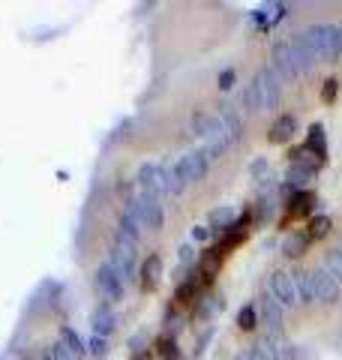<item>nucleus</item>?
Listing matches in <instances>:
<instances>
[{"instance_id": "nucleus-1", "label": "nucleus", "mask_w": 342, "mask_h": 360, "mask_svg": "<svg viewBox=\"0 0 342 360\" xmlns=\"http://www.w3.org/2000/svg\"><path fill=\"white\" fill-rule=\"evenodd\" d=\"M279 99H282V84H279V78L273 75V70H258L243 90L246 111H277Z\"/></svg>"}, {"instance_id": "nucleus-2", "label": "nucleus", "mask_w": 342, "mask_h": 360, "mask_svg": "<svg viewBox=\"0 0 342 360\" xmlns=\"http://www.w3.org/2000/svg\"><path fill=\"white\" fill-rule=\"evenodd\" d=\"M139 186L141 193H153V195H180L184 186L177 184L175 168L163 165V162H144L139 168Z\"/></svg>"}, {"instance_id": "nucleus-3", "label": "nucleus", "mask_w": 342, "mask_h": 360, "mask_svg": "<svg viewBox=\"0 0 342 360\" xmlns=\"http://www.w3.org/2000/svg\"><path fill=\"white\" fill-rule=\"evenodd\" d=\"M303 33H306V39H310L318 60L336 63L342 58V27L339 25H312Z\"/></svg>"}, {"instance_id": "nucleus-4", "label": "nucleus", "mask_w": 342, "mask_h": 360, "mask_svg": "<svg viewBox=\"0 0 342 360\" xmlns=\"http://www.w3.org/2000/svg\"><path fill=\"white\" fill-rule=\"evenodd\" d=\"M270 70H273V75H277L279 82H298V78L303 75L300 63H298V54H294L289 39L273 42V49H270Z\"/></svg>"}, {"instance_id": "nucleus-5", "label": "nucleus", "mask_w": 342, "mask_h": 360, "mask_svg": "<svg viewBox=\"0 0 342 360\" xmlns=\"http://www.w3.org/2000/svg\"><path fill=\"white\" fill-rule=\"evenodd\" d=\"M127 207L135 213V217H139L141 229H153V231H159V229L165 225L163 201H159V195H153V193H139Z\"/></svg>"}, {"instance_id": "nucleus-6", "label": "nucleus", "mask_w": 342, "mask_h": 360, "mask_svg": "<svg viewBox=\"0 0 342 360\" xmlns=\"http://www.w3.org/2000/svg\"><path fill=\"white\" fill-rule=\"evenodd\" d=\"M175 168V177H177V184L180 186H189V184H198V180L208 174V168H210V160L204 156L201 150H192L186 156H180L177 165H171Z\"/></svg>"}, {"instance_id": "nucleus-7", "label": "nucleus", "mask_w": 342, "mask_h": 360, "mask_svg": "<svg viewBox=\"0 0 342 360\" xmlns=\"http://www.w3.org/2000/svg\"><path fill=\"white\" fill-rule=\"evenodd\" d=\"M96 288L108 303H118V300H123V295H127V279H123L108 262H102L96 267Z\"/></svg>"}, {"instance_id": "nucleus-8", "label": "nucleus", "mask_w": 342, "mask_h": 360, "mask_svg": "<svg viewBox=\"0 0 342 360\" xmlns=\"http://www.w3.org/2000/svg\"><path fill=\"white\" fill-rule=\"evenodd\" d=\"M135 246H139V243L129 240V238H123V234H118V238H114L111 255H108V264L118 270L123 279H129V276H132V267H135Z\"/></svg>"}, {"instance_id": "nucleus-9", "label": "nucleus", "mask_w": 342, "mask_h": 360, "mask_svg": "<svg viewBox=\"0 0 342 360\" xmlns=\"http://www.w3.org/2000/svg\"><path fill=\"white\" fill-rule=\"evenodd\" d=\"M312 291H315V300L334 307V303H339V297H342V283L327 267H318V270H312Z\"/></svg>"}, {"instance_id": "nucleus-10", "label": "nucleus", "mask_w": 342, "mask_h": 360, "mask_svg": "<svg viewBox=\"0 0 342 360\" xmlns=\"http://www.w3.org/2000/svg\"><path fill=\"white\" fill-rule=\"evenodd\" d=\"M270 297L279 303L282 309H291L294 303H300L298 300V288H294V279L289 270H273V276H270Z\"/></svg>"}, {"instance_id": "nucleus-11", "label": "nucleus", "mask_w": 342, "mask_h": 360, "mask_svg": "<svg viewBox=\"0 0 342 360\" xmlns=\"http://www.w3.org/2000/svg\"><path fill=\"white\" fill-rule=\"evenodd\" d=\"M90 324H94L96 336H106L108 340V333H114V328H118V312L111 309V303H99L94 315H90Z\"/></svg>"}, {"instance_id": "nucleus-12", "label": "nucleus", "mask_w": 342, "mask_h": 360, "mask_svg": "<svg viewBox=\"0 0 342 360\" xmlns=\"http://www.w3.org/2000/svg\"><path fill=\"white\" fill-rule=\"evenodd\" d=\"M258 315H261V321L267 324L270 333H279L282 330V307L270 295H261L258 297Z\"/></svg>"}, {"instance_id": "nucleus-13", "label": "nucleus", "mask_w": 342, "mask_h": 360, "mask_svg": "<svg viewBox=\"0 0 342 360\" xmlns=\"http://www.w3.org/2000/svg\"><path fill=\"white\" fill-rule=\"evenodd\" d=\"M192 132H196L201 141L213 139L216 132H222L220 115H210V111H196V115H192Z\"/></svg>"}, {"instance_id": "nucleus-14", "label": "nucleus", "mask_w": 342, "mask_h": 360, "mask_svg": "<svg viewBox=\"0 0 342 360\" xmlns=\"http://www.w3.org/2000/svg\"><path fill=\"white\" fill-rule=\"evenodd\" d=\"M289 42H291L294 54H298V63H300V70H303V72H310L312 66L318 63V58H315V51H312L310 39H306V33H294V37H291Z\"/></svg>"}, {"instance_id": "nucleus-15", "label": "nucleus", "mask_w": 342, "mask_h": 360, "mask_svg": "<svg viewBox=\"0 0 342 360\" xmlns=\"http://www.w3.org/2000/svg\"><path fill=\"white\" fill-rule=\"evenodd\" d=\"M294 132H298V120H294L291 115H282L273 120V127H270V144H289L294 139Z\"/></svg>"}, {"instance_id": "nucleus-16", "label": "nucleus", "mask_w": 342, "mask_h": 360, "mask_svg": "<svg viewBox=\"0 0 342 360\" xmlns=\"http://www.w3.org/2000/svg\"><path fill=\"white\" fill-rule=\"evenodd\" d=\"M159 276H163V258L153 252V255H147L141 264V291H153Z\"/></svg>"}, {"instance_id": "nucleus-17", "label": "nucleus", "mask_w": 342, "mask_h": 360, "mask_svg": "<svg viewBox=\"0 0 342 360\" xmlns=\"http://www.w3.org/2000/svg\"><path fill=\"white\" fill-rule=\"evenodd\" d=\"M312 205H315V195L312 193H291L289 198V219H303L312 213Z\"/></svg>"}, {"instance_id": "nucleus-18", "label": "nucleus", "mask_w": 342, "mask_h": 360, "mask_svg": "<svg viewBox=\"0 0 342 360\" xmlns=\"http://www.w3.org/2000/svg\"><path fill=\"white\" fill-rule=\"evenodd\" d=\"M220 120H222L225 135H228V139H232V144H234V141L243 135V117L234 111V105H225V108L220 111Z\"/></svg>"}, {"instance_id": "nucleus-19", "label": "nucleus", "mask_w": 342, "mask_h": 360, "mask_svg": "<svg viewBox=\"0 0 342 360\" xmlns=\"http://www.w3.org/2000/svg\"><path fill=\"white\" fill-rule=\"evenodd\" d=\"M303 150H306V153H312V156H315V162H324L327 148H324V129H322V123L310 127V135H306Z\"/></svg>"}, {"instance_id": "nucleus-20", "label": "nucleus", "mask_w": 342, "mask_h": 360, "mask_svg": "<svg viewBox=\"0 0 342 360\" xmlns=\"http://www.w3.org/2000/svg\"><path fill=\"white\" fill-rule=\"evenodd\" d=\"M234 219H237V210L234 207H216L210 210V217H208V229L210 231H228V229H234Z\"/></svg>"}, {"instance_id": "nucleus-21", "label": "nucleus", "mask_w": 342, "mask_h": 360, "mask_svg": "<svg viewBox=\"0 0 342 360\" xmlns=\"http://www.w3.org/2000/svg\"><path fill=\"white\" fill-rule=\"evenodd\" d=\"M310 238H306V231H294V234H289L285 238V243H282V252H285V258H300L306 250H310Z\"/></svg>"}, {"instance_id": "nucleus-22", "label": "nucleus", "mask_w": 342, "mask_h": 360, "mask_svg": "<svg viewBox=\"0 0 342 360\" xmlns=\"http://www.w3.org/2000/svg\"><path fill=\"white\" fill-rule=\"evenodd\" d=\"M61 345H63L72 357H84V354H87V342H84L72 328H66V324L61 328Z\"/></svg>"}, {"instance_id": "nucleus-23", "label": "nucleus", "mask_w": 342, "mask_h": 360, "mask_svg": "<svg viewBox=\"0 0 342 360\" xmlns=\"http://www.w3.org/2000/svg\"><path fill=\"white\" fill-rule=\"evenodd\" d=\"M291 279H294V288H298V300H300V303L315 300V291H312V274H310V270H294Z\"/></svg>"}, {"instance_id": "nucleus-24", "label": "nucleus", "mask_w": 342, "mask_h": 360, "mask_svg": "<svg viewBox=\"0 0 342 360\" xmlns=\"http://www.w3.org/2000/svg\"><path fill=\"white\" fill-rule=\"evenodd\" d=\"M330 229H334V219L324 217V213H318V217H312L310 222H306V238H310V240H322Z\"/></svg>"}, {"instance_id": "nucleus-25", "label": "nucleus", "mask_w": 342, "mask_h": 360, "mask_svg": "<svg viewBox=\"0 0 342 360\" xmlns=\"http://www.w3.org/2000/svg\"><path fill=\"white\" fill-rule=\"evenodd\" d=\"M253 352L258 360H282L279 357V345L273 342V336H258V342L253 345Z\"/></svg>"}, {"instance_id": "nucleus-26", "label": "nucleus", "mask_w": 342, "mask_h": 360, "mask_svg": "<svg viewBox=\"0 0 342 360\" xmlns=\"http://www.w3.org/2000/svg\"><path fill=\"white\" fill-rule=\"evenodd\" d=\"M237 324H241V330H255L258 328V309L249 303V307H243L241 312H237Z\"/></svg>"}, {"instance_id": "nucleus-27", "label": "nucleus", "mask_w": 342, "mask_h": 360, "mask_svg": "<svg viewBox=\"0 0 342 360\" xmlns=\"http://www.w3.org/2000/svg\"><path fill=\"white\" fill-rule=\"evenodd\" d=\"M156 354H159V360H180L177 342L171 340V336H163V340L156 342Z\"/></svg>"}, {"instance_id": "nucleus-28", "label": "nucleus", "mask_w": 342, "mask_h": 360, "mask_svg": "<svg viewBox=\"0 0 342 360\" xmlns=\"http://www.w3.org/2000/svg\"><path fill=\"white\" fill-rule=\"evenodd\" d=\"M324 267L342 283V246H336V250H330V252L324 255Z\"/></svg>"}, {"instance_id": "nucleus-29", "label": "nucleus", "mask_w": 342, "mask_h": 360, "mask_svg": "<svg viewBox=\"0 0 342 360\" xmlns=\"http://www.w3.org/2000/svg\"><path fill=\"white\" fill-rule=\"evenodd\" d=\"M87 354L90 357H96V360H102V357H106L108 354V340H106V336H90V340H87Z\"/></svg>"}, {"instance_id": "nucleus-30", "label": "nucleus", "mask_w": 342, "mask_h": 360, "mask_svg": "<svg viewBox=\"0 0 342 360\" xmlns=\"http://www.w3.org/2000/svg\"><path fill=\"white\" fill-rule=\"evenodd\" d=\"M336 90H339V82H336V78H327L324 87H322V99H324V103H334V99H336Z\"/></svg>"}, {"instance_id": "nucleus-31", "label": "nucleus", "mask_w": 342, "mask_h": 360, "mask_svg": "<svg viewBox=\"0 0 342 360\" xmlns=\"http://www.w3.org/2000/svg\"><path fill=\"white\" fill-rule=\"evenodd\" d=\"M234 82H237V72L234 70H222L220 72V90H232Z\"/></svg>"}, {"instance_id": "nucleus-32", "label": "nucleus", "mask_w": 342, "mask_h": 360, "mask_svg": "<svg viewBox=\"0 0 342 360\" xmlns=\"http://www.w3.org/2000/svg\"><path fill=\"white\" fill-rule=\"evenodd\" d=\"M177 262L180 264H196V250H192V246H180V250H177Z\"/></svg>"}, {"instance_id": "nucleus-33", "label": "nucleus", "mask_w": 342, "mask_h": 360, "mask_svg": "<svg viewBox=\"0 0 342 360\" xmlns=\"http://www.w3.org/2000/svg\"><path fill=\"white\" fill-rule=\"evenodd\" d=\"M249 172H253L255 180H265L267 177V160H255L253 165H249Z\"/></svg>"}, {"instance_id": "nucleus-34", "label": "nucleus", "mask_w": 342, "mask_h": 360, "mask_svg": "<svg viewBox=\"0 0 342 360\" xmlns=\"http://www.w3.org/2000/svg\"><path fill=\"white\" fill-rule=\"evenodd\" d=\"M45 357H49V360H75V357H72L70 352H66V348H63L61 342H57V345H54V348H51V352L45 354Z\"/></svg>"}, {"instance_id": "nucleus-35", "label": "nucleus", "mask_w": 342, "mask_h": 360, "mask_svg": "<svg viewBox=\"0 0 342 360\" xmlns=\"http://www.w3.org/2000/svg\"><path fill=\"white\" fill-rule=\"evenodd\" d=\"M192 238H196V240H208L210 229H208V225H196V229H192Z\"/></svg>"}, {"instance_id": "nucleus-36", "label": "nucleus", "mask_w": 342, "mask_h": 360, "mask_svg": "<svg viewBox=\"0 0 342 360\" xmlns=\"http://www.w3.org/2000/svg\"><path fill=\"white\" fill-rule=\"evenodd\" d=\"M234 360H258V357H255V352H253V348H249V352H241V354H237Z\"/></svg>"}, {"instance_id": "nucleus-37", "label": "nucleus", "mask_w": 342, "mask_h": 360, "mask_svg": "<svg viewBox=\"0 0 342 360\" xmlns=\"http://www.w3.org/2000/svg\"><path fill=\"white\" fill-rule=\"evenodd\" d=\"M45 360H49V357H45Z\"/></svg>"}]
</instances>
